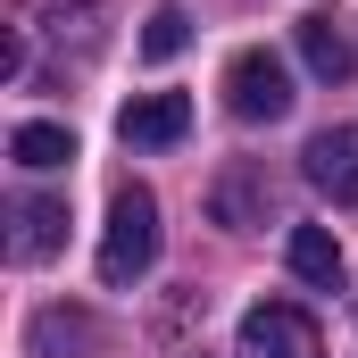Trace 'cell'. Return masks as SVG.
Here are the masks:
<instances>
[{"label":"cell","mask_w":358,"mask_h":358,"mask_svg":"<svg viewBox=\"0 0 358 358\" xmlns=\"http://www.w3.org/2000/svg\"><path fill=\"white\" fill-rule=\"evenodd\" d=\"M234 358H325V334H317L308 308L259 300V308L242 317V334H234Z\"/></svg>","instance_id":"obj_3"},{"label":"cell","mask_w":358,"mask_h":358,"mask_svg":"<svg viewBox=\"0 0 358 358\" xmlns=\"http://www.w3.org/2000/svg\"><path fill=\"white\" fill-rule=\"evenodd\" d=\"M300 67H308L317 84H342V76H350V67H358L350 34L334 25V8H308V17H300Z\"/></svg>","instance_id":"obj_7"},{"label":"cell","mask_w":358,"mask_h":358,"mask_svg":"<svg viewBox=\"0 0 358 358\" xmlns=\"http://www.w3.org/2000/svg\"><path fill=\"white\" fill-rule=\"evenodd\" d=\"M225 108H234L242 125L292 117V67H283L275 50H234V67H225Z\"/></svg>","instance_id":"obj_2"},{"label":"cell","mask_w":358,"mask_h":358,"mask_svg":"<svg viewBox=\"0 0 358 358\" xmlns=\"http://www.w3.org/2000/svg\"><path fill=\"white\" fill-rule=\"evenodd\" d=\"M283 259H292V275H300V283H317V292H342V275H350V259H342V242H334L325 225H292Z\"/></svg>","instance_id":"obj_8"},{"label":"cell","mask_w":358,"mask_h":358,"mask_svg":"<svg viewBox=\"0 0 358 358\" xmlns=\"http://www.w3.org/2000/svg\"><path fill=\"white\" fill-rule=\"evenodd\" d=\"M308 183L334 200V208H358V125H325L308 142Z\"/></svg>","instance_id":"obj_4"},{"label":"cell","mask_w":358,"mask_h":358,"mask_svg":"<svg viewBox=\"0 0 358 358\" xmlns=\"http://www.w3.org/2000/svg\"><path fill=\"white\" fill-rule=\"evenodd\" d=\"M8 159H17L25 176H50V167H67V159H76V134L34 117V125H17V134H8Z\"/></svg>","instance_id":"obj_9"},{"label":"cell","mask_w":358,"mask_h":358,"mask_svg":"<svg viewBox=\"0 0 358 358\" xmlns=\"http://www.w3.org/2000/svg\"><path fill=\"white\" fill-rule=\"evenodd\" d=\"M250 192H259L250 176H225L217 183V217H225V225H250Z\"/></svg>","instance_id":"obj_11"},{"label":"cell","mask_w":358,"mask_h":358,"mask_svg":"<svg viewBox=\"0 0 358 358\" xmlns=\"http://www.w3.org/2000/svg\"><path fill=\"white\" fill-rule=\"evenodd\" d=\"M159 267V200L142 192V183H125L117 200H108V234H100V283H142V275Z\"/></svg>","instance_id":"obj_1"},{"label":"cell","mask_w":358,"mask_h":358,"mask_svg":"<svg viewBox=\"0 0 358 358\" xmlns=\"http://www.w3.org/2000/svg\"><path fill=\"white\" fill-rule=\"evenodd\" d=\"M8 217H17V234H8V259H17V267L50 259V250L67 242V200H50V192H25Z\"/></svg>","instance_id":"obj_6"},{"label":"cell","mask_w":358,"mask_h":358,"mask_svg":"<svg viewBox=\"0 0 358 358\" xmlns=\"http://www.w3.org/2000/svg\"><path fill=\"white\" fill-rule=\"evenodd\" d=\"M117 134H125L134 150H167V142L192 134V100H183V92H142V100H125Z\"/></svg>","instance_id":"obj_5"},{"label":"cell","mask_w":358,"mask_h":358,"mask_svg":"<svg viewBox=\"0 0 358 358\" xmlns=\"http://www.w3.org/2000/svg\"><path fill=\"white\" fill-rule=\"evenodd\" d=\"M183 42H192V17H183L176 0H167V8H150V25H142V59H150V67H167Z\"/></svg>","instance_id":"obj_10"}]
</instances>
